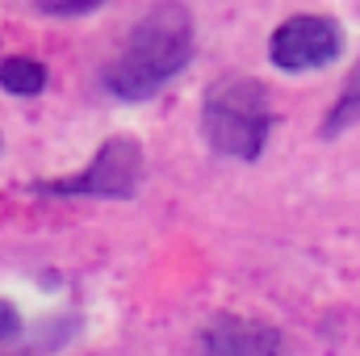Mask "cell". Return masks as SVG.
<instances>
[{"label": "cell", "mask_w": 360, "mask_h": 356, "mask_svg": "<svg viewBox=\"0 0 360 356\" xmlns=\"http://www.w3.org/2000/svg\"><path fill=\"white\" fill-rule=\"evenodd\" d=\"M188 59H193V13L180 0H160L134 21L126 51L105 72V89L126 105H139L155 96L168 80H176L188 68Z\"/></svg>", "instance_id": "cell-1"}, {"label": "cell", "mask_w": 360, "mask_h": 356, "mask_svg": "<svg viewBox=\"0 0 360 356\" xmlns=\"http://www.w3.org/2000/svg\"><path fill=\"white\" fill-rule=\"evenodd\" d=\"M272 105H269V89L252 76H235V80H222L205 92V105H201V130H205V143L218 151V155H231V160H260L264 143H269L272 130Z\"/></svg>", "instance_id": "cell-2"}, {"label": "cell", "mask_w": 360, "mask_h": 356, "mask_svg": "<svg viewBox=\"0 0 360 356\" xmlns=\"http://www.w3.org/2000/svg\"><path fill=\"white\" fill-rule=\"evenodd\" d=\"M143 177V147L126 134H113L96 147L92 164L76 177L63 180H34V193L46 197H109V201H126L134 197Z\"/></svg>", "instance_id": "cell-3"}, {"label": "cell", "mask_w": 360, "mask_h": 356, "mask_svg": "<svg viewBox=\"0 0 360 356\" xmlns=\"http://www.w3.org/2000/svg\"><path fill=\"white\" fill-rule=\"evenodd\" d=\"M340 25L331 17H319V13H297L289 21H281L272 30V42H269V59L297 76V72H319V68H331L340 59Z\"/></svg>", "instance_id": "cell-4"}, {"label": "cell", "mask_w": 360, "mask_h": 356, "mask_svg": "<svg viewBox=\"0 0 360 356\" xmlns=\"http://www.w3.org/2000/svg\"><path fill=\"white\" fill-rule=\"evenodd\" d=\"M201 356H289V348H285V336L269 323L218 314L201 331Z\"/></svg>", "instance_id": "cell-5"}, {"label": "cell", "mask_w": 360, "mask_h": 356, "mask_svg": "<svg viewBox=\"0 0 360 356\" xmlns=\"http://www.w3.org/2000/svg\"><path fill=\"white\" fill-rule=\"evenodd\" d=\"M0 89L13 92V96H38L46 89V68L38 59H25V55H13L0 63Z\"/></svg>", "instance_id": "cell-6"}, {"label": "cell", "mask_w": 360, "mask_h": 356, "mask_svg": "<svg viewBox=\"0 0 360 356\" xmlns=\"http://www.w3.org/2000/svg\"><path fill=\"white\" fill-rule=\"evenodd\" d=\"M352 122H360V59H356V68H352V76H348V84H344V92H340V101L331 105V113L323 122V139L344 134Z\"/></svg>", "instance_id": "cell-7"}, {"label": "cell", "mask_w": 360, "mask_h": 356, "mask_svg": "<svg viewBox=\"0 0 360 356\" xmlns=\"http://www.w3.org/2000/svg\"><path fill=\"white\" fill-rule=\"evenodd\" d=\"M101 4H105V0H38V8L51 13V17H80V13L101 8Z\"/></svg>", "instance_id": "cell-8"}, {"label": "cell", "mask_w": 360, "mask_h": 356, "mask_svg": "<svg viewBox=\"0 0 360 356\" xmlns=\"http://www.w3.org/2000/svg\"><path fill=\"white\" fill-rule=\"evenodd\" d=\"M21 336V314L13 310V302L0 298V340H17Z\"/></svg>", "instance_id": "cell-9"}, {"label": "cell", "mask_w": 360, "mask_h": 356, "mask_svg": "<svg viewBox=\"0 0 360 356\" xmlns=\"http://www.w3.org/2000/svg\"><path fill=\"white\" fill-rule=\"evenodd\" d=\"M0 151H4V143H0Z\"/></svg>", "instance_id": "cell-10"}]
</instances>
